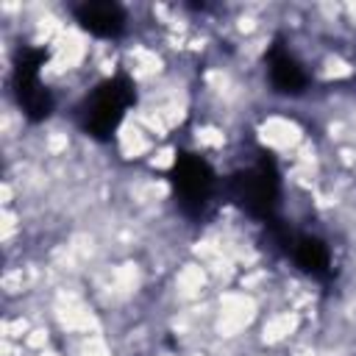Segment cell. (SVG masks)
I'll return each instance as SVG.
<instances>
[{"label": "cell", "mask_w": 356, "mask_h": 356, "mask_svg": "<svg viewBox=\"0 0 356 356\" xmlns=\"http://www.w3.org/2000/svg\"><path fill=\"white\" fill-rule=\"evenodd\" d=\"M225 195L228 200L242 209L250 220L270 225L278 220V206H281V170L273 159L270 150H259L256 159L234 170L225 181Z\"/></svg>", "instance_id": "cell-1"}, {"label": "cell", "mask_w": 356, "mask_h": 356, "mask_svg": "<svg viewBox=\"0 0 356 356\" xmlns=\"http://www.w3.org/2000/svg\"><path fill=\"white\" fill-rule=\"evenodd\" d=\"M134 103H136V83L125 72L108 75L81 100L78 125L86 136L97 142H108Z\"/></svg>", "instance_id": "cell-2"}, {"label": "cell", "mask_w": 356, "mask_h": 356, "mask_svg": "<svg viewBox=\"0 0 356 356\" xmlns=\"http://www.w3.org/2000/svg\"><path fill=\"white\" fill-rule=\"evenodd\" d=\"M170 186H172V197L181 214L195 222L211 214L217 192H220L214 167L200 153H192V150L175 153L172 167H170Z\"/></svg>", "instance_id": "cell-3"}, {"label": "cell", "mask_w": 356, "mask_h": 356, "mask_svg": "<svg viewBox=\"0 0 356 356\" xmlns=\"http://www.w3.org/2000/svg\"><path fill=\"white\" fill-rule=\"evenodd\" d=\"M47 58L50 53L44 47H19L14 56L11 92L19 111L31 122H44L56 108V97L42 81V67L47 64Z\"/></svg>", "instance_id": "cell-4"}, {"label": "cell", "mask_w": 356, "mask_h": 356, "mask_svg": "<svg viewBox=\"0 0 356 356\" xmlns=\"http://www.w3.org/2000/svg\"><path fill=\"white\" fill-rule=\"evenodd\" d=\"M264 228H267V236H270L273 248H278L286 259H292V264L300 273H306L309 278H314L320 284L334 281V259H331L328 245L320 236L306 234V231H295L281 217L273 220Z\"/></svg>", "instance_id": "cell-5"}, {"label": "cell", "mask_w": 356, "mask_h": 356, "mask_svg": "<svg viewBox=\"0 0 356 356\" xmlns=\"http://www.w3.org/2000/svg\"><path fill=\"white\" fill-rule=\"evenodd\" d=\"M264 61H267V78H270V83L278 95L298 97L309 89V75H306L303 64L298 61V56L286 47L284 39H275L267 47Z\"/></svg>", "instance_id": "cell-6"}, {"label": "cell", "mask_w": 356, "mask_h": 356, "mask_svg": "<svg viewBox=\"0 0 356 356\" xmlns=\"http://www.w3.org/2000/svg\"><path fill=\"white\" fill-rule=\"evenodd\" d=\"M75 14V22L97 36V39H117L125 33V25H128V17L122 11V6L111 3V0H103V3H81L72 8Z\"/></svg>", "instance_id": "cell-7"}]
</instances>
